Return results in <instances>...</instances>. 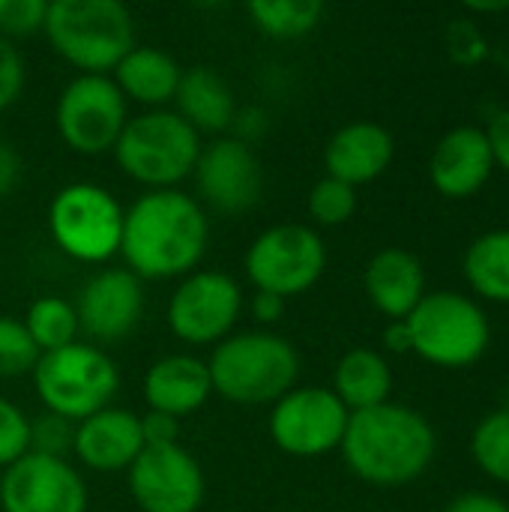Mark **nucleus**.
<instances>
[{"mask_svg": "<svg viewBox=\"0 0 509 512\" xmlns=\"http://www.w3.org/2000/svg\"><path fill=\"white\" fill-rule=\"evenodd\" d=\"M204 210L177 189L144 192L123 216L120 255L138 279L189 276L207 252Z\"/></svg>", "mask_w": 509, "mask_h": 512, "instance_id": "1", "label": "nucleus"}, {"mask_svg": "<svg viewBox=\"0 0 509 512\" xmlns=\"http://www.w3.org/2000/svg\"><path fill=\"white\" fill-rule=\"evenodd\" d=\"M342 456L354 477L378 489H399L420 480L438 453L432 423L396 402H384L348 417Z\"/></svg>", "mask_w": 509, "mask_h": 512, "instance_id": "2", "label": "nucleus"}, {"mask_svg": "<svg viewBox=\"0 0 509 512\" xmlns=\"http://www.w3.org/2000/svg\"><path fill=\"white\" fill-rule=\"evenodd\" d=\"M213 393L237 405H276L300 378V354L276 333H234L207 360Z\"/></svg>", "mask_w": 509, "mask_h": 512, "instance_id": "3", "label": "nucleus"}, {"mask_svg": "<svg viewBox=\"0 0 509 512\" xmlns=\"http://www.w3.org/2000/svg\"><path fill=\"white\" fill-rule=\"evenodd\" d=\"M42 33L81 75H108L135 48V24L117 0H51Z\"/></svg>", "mask_w": 509, "mask_h": 512, "instance_id": "4", "label": "nucleus"}, {"mask_svg": "<svg viewBox=\"0 0 509 512\" xmlns=\"http://www.w3.org/2000/svg\"><path fill=\"white\" fill-rule=\"evenodd\" d=\"M201 156L198 132L177 114V111H147L126 120L117 144L114 159L135 183L153 189H174L186 180Z\"/></svg>", "mask_w": 509, "mask_h": 512, "instance_id": "5", "label": "nucleus"}, {"mask_svg": "<svg viewBox=\"0 0 509 512\" xmlns=\"http://www.w3.org/2000/svg\"><path fill=\"white\" fill-rule=\"evenodd\" d=\"M405 324L411 354L438 369H468L483 360L492 342V324L483 306L456 291L426 294Z\"/></svg>", "mask_w": 509, "mask_h": 512, "instance_id": "6", "label": "nucleus"}, {"mask_svg": "<svg viewBox=\"0 0 509 512\" xmlns=\"http://www.w3.org/2000/svg\"><path fill=\"white\" fill-rule=\"evenodd\" d=\"M33 384L48 414L81 423L111 405L120 375L105 351L90 342H72L39 357L33 369Z\"/></svg>", "mask_w": 509, "mask_h": 512, "instance_id": "7", "label": "nucleus"}, {"mask_svg": "<svg viewBox=\"0 0 509 512\" xmlns=\"http://www.w3.org/2000/svg\"><path fill=\"white\" fill-rule=\"evenodd\" d=\"M126 210L99 183H69L48 204V231L75 261L102 264L120 252Z\"/></svg>", "mask_w": 509, "mask_h": 512, "instance_id": "8", "label": "nucleus"}, {"mask_svg": "<svg viewBox=\"0 0 509 512\" xmlns=\"http://www.w3.org/2000/svg\"><path fill=\"white\" fill-rule=\"evenodd\" d=\"M327 270V246L309 225H273L246 252L249 282L282 300L306 294Z\"/></svg>", "mask_w": 509, "mask_h": 512, "instance_id": "9", "label": "nucleus"}, {"mask_svg": "<svg viewBox=\"0 0 509 512\" xmlns=\"http://www.w3.org/2000/svg\"><path fill=\"white\" fill-rule=\"evenodd\" d=\"M57 132L84 156L114 150L126 126V99L108 75H75L57 99Z\"/></svg>", "mask_w": 509, "mask_h": 512, "instance_id": "10", "label": "nucleus"}, {"mask_svg": "<svg viewBox=\"0 0 509 512\" xmlns=\"http://www.w3.org/2000/svg\"><path fill=\"white\" fill-rule=\"evenodd\" d=\"M348 417L333 390L294 387L270 411V438L294 459H318L342 447Z\"/></svg>", "mask_w": 509, "mask_h": 512, "instance_id": "11", "label": "nucleus"}, {"mask_svg": "<svg viewBox=\"0 0 509 512\" xmlns=\"http://www.w3.org/2000/svg\"><path fill=\"white\" fill-rule=\"evenodd\" d=\"M243 309L240 285L219 270L189 273L168 300V327L186 345H219Z\"/></svg>", "mask_w": 509, "mask_h": 512, "instance_id": "12", "label": "nucleus"}, {"mask_svg": "<svg viewBox=\"0 0 509 512\" xmlns=\"http://www.w3.org/2000/svg\"><path fill=\"white\" fill-rule=\"evenodd\" d=\"M129 492L141 512H198L204 471L180 444L144 447L129 468Z\"/></svg>", "mask_w": 509, "mask_h": 512, "instance_id": "13", "label": "nucleus"}, {"mask_svg": "<svg viewBox=\"0 0 509 512\" xmlns=\"http://www.w3.org/2000/svg\"><path fill=\"white\" fill-rule=\"evenodd\" d=\"M0 510L87 512V486L66 459L27 453L3 471Z\"/></svg>", "mask_w": 509, "mask_h": 512, "instance_id": "14", "label": "nucleus"}, {"mask_svg": "<svg viewBox=\"0 0 509 512\" xmlns=\"http://www.w3.org/2000/svg\"><path fill=\"white\" fill-rule=\"evenodd\" d=\"M192 174L198 177L201 195L222 213H243L261 198V162L252 144H243L240 138H216L201 147Z\"/></svg>", "mask_w": 509, "mask_h": 512, "instance_id": "15", "label": "nucleus"}, {"mask_svg": "<svg viewBox=\"0 0 509 512\" xmlns=\"http://www.w3.org/2000/svg\"><path fill=\"white\" fill-rule=\"evenodd\" d=\"M144 312V288L141 279L123 267L102 270L81 288L75 315L78 330H84L96 342L126 339Z\"/></svg>", "mask_w": 509, "mask_h": 512, "instance_id": "16", "label": "nucleus"}, {"mask_svg": "<svg viewBox=\"0 0 509 512\" xmlns=\"http://www.w3.org/2000/svg\"><path fill=\"white\" fill-rule=\"evenodd\" d=\"M492 174H495V156L486 129L480 126L450 129L435 144L429 159V180L450 201H465L477 195Z\"/></svg>", "mask_w": 509, "mask_h": 512, "instance_id": "17", "label": "nucleus"}, {"mask_svg": "<svg viewBox=\"0 0 509 512\" xmlns=\"http://www.w3.org/2000/svg\"><path fill=\"white\" fill-rule=\"evenodd\" d=\"M144 450L141 417L123 408H102L87 420L75 423L72 453L93 471H129Z\"/></svg>", "mask_w": 509, "mask_h": 512, "instance_id": "18", "label": "nucleus"}, {"mask_svg": "<svg viewBox=\"0 0 509 512\" xmlns=\"http://www.w3.org/2000/svg\"><path fill=\"white\" fill-rule=\"evenodd\" d=\"M396 156L393 135L372 120H354L333 132L324 150L327 177L342 180L348 186H363L378 180Z\"/></svg>", "mask_w": 509, "mask_h": 512, "instance_id": "19", "label": "nucleus"}, {"mask_svg": "<svg viewBox=\"0 0 509 512\" xmlns=\"http://www.w3.org/2000/svg\"><path fill=\"white\" fill-rule=\"evenodd\" d=\"M210 396H213L210 369L204 360L189 354L159 357L144 375V399L150 411L168 414L174 420L201 411Z\"/></svg>", "mask_w": 509, "mask_h": 512, "instance_id": "20", "label": "nucleus"}, {"mask_svg": "<svg viewBox=\"0 0 509 512\" xmlns=\"http://www.w3.org/2000/svg\"><path fill=\"white\" fill-rule=\"evenodd\" d=\"M363 288L381 315L390 321H405L426 297L423 261L408 249H381L366 264Z\"/></svg>", "mask_w": 509, "mask_h": 512, "instance_id": "21", "label": "nucleus"}, {"mask_svg": "<svg viewBox=\"0 0 509 512\" xmlns=\"http://www.w3.org/2000/svg\"><path fill=\"white\" fill-rule=\"evenodd\" d=\"M174 102H177V114L195 132H222L237 117V102L228 81L210 66L183 69Z\"/></svg>", "mask_w": 509, "mask_h": 512, "instance_id": "22", "label": "nucleus"}, {"mask_svg": "<svg viewBox=\"0 0 509 512\" xmlns=\"http://www.w3.org/2000/svg\"><path fill=\"white\" fill-rule=\"evenodd\" d=\"M180 66L171 54L153 45H135L114 69L111 81L123 93V99L141 102L147 108H162L174 99L180 84Z\"/></svg>", "mask_w": 509, "mask_h": 512, "instance_id": "23", "label": "nucleus"}, {"mask_svg": "<svg viewBox=\"0 0 509 512\" xmlns=\"http://www.w3.org/2000/svg\"><path fill=\"white\" fill-rule=\"evenodd\" d=\"M390 390H393V369L384 360V354L372 348H354L336 363L333 393L351 414L390 402Z\"/></svg>", "mask_w": 509, "mask_h": 512, "instance_id": "24", "label": "nucleus"}, {"mask_svg": "<svg viewBox=\"0 0 509 512\" xmlns=\"http://www.w3.org/2000/svg\"><path fill=\"white\" fill-rule=\"evenodd\" d=\"M465 279L477 297L492 303H509V228L480 234L462 261Z\"/></svg>", "mask_w": 509, "mask_h": 512, "instance_id": "25", "label": "nucleus"}, {"mask_svg": "<svg viewBox=\"0 0 509 512\" xmlns=\"http://www.w3.org/2000/svg\"><path fill=\"white\" fill-rule=\"evenodd\" d=\"M255 27L273 39H297L321 24V0H255L249 3Z\"/></svg>", "mask_w": 509, "mask_h": 512, "instance_id": "26", "label": "nucleus"}, {"mask_svg": "<svg viewBox=\"0 0 509 512\" xmlns=\"http://www.w3.org/2000/svg\"><path fill=\"white\" fill-rule=\"evenodd\" d=\"M21 324L30 333L39 354H51L78 342V315L75 306L63 297H39L27 309V318Z\"/></svg>", "mask_w": 509, "mask_h": 512, "instance_id": "27", "label": "nucleus"}, {"mask_svg": "<svg viewBox=\"0 0 509 512\" xmlns=\"http://www.w3.org/2000/svg\"><path fill=\"white\" fill-rule=\"evenodd\" d=\"M471 456L489 480L509 486V408L486 414L474 426Z\"/></svg>", "mask_w": 509, "mask_h": 512, "instance_id": "28", "label": "nucleus"}, {"mask_svg": "<svg viewBox=\"0 0 509 512\" xmlns=\"http://www.w3.org/2000/svg\"><path fill=\"white\" fill-rule=\"evenodd\" d=\"M354 213H357V189L354 186L333 180V177H324L312 186L309 216L318 225H345Z\"/></svg>", "mask_w": 509, "mask_h": 512, "instance_id": "29", "label": "nucleus"}, {"mask_svg": "<svg viewBox=\"0 0 509 512\" xmlns=\"http://www.w3.org/2000/svg\"><path fill=\"white\" fill-rule=\"evenodd\" d=\"M39 357L42 354L24 324L15 318H0V378H18L33 372Z\"/></svg>", "mask_w": 509, "mask_h": 512, "instance_id": "30", "label": "nucleus"}, {"mask_svg": "<svg viewBox=\"0 0 509 512\" xmlns=\"http://www.w3.org/2000/svg\"><path fill=\"white\" fill-rule=\"evenodd\" d=\"M30 453V420L24 411L0 396V468L6 471Z\"/></svg>", "mask_w": 509, "mask_h": 512, "instance_id": "31", "label": "nucleus"}, {"mask_svg": "<svg viewBox=\"0 0 509 512\" xmlns=\"http://www.w3.org/2000/svg\"><path fill=\"white\" fill-rule=\"evenodd\" d=\"M72 441H75V423L57 414H42L36 423H30V453L66 459V453H72Z\"/></svg>", "mask_w": 509, "mask_h": 512, "instance_id": "32", "label": "nucleus"}, {"mask_svg": "<svg viewBox=\"0 0 509 512\" xmlns=\"http://www.w3.org/2000/svg\"><path fill=\"white\" fill-rule=\"evenodd\" d=\"M48 3L45 0H0V36H30L42 30Z\"/></svg>", "mask_w": 509, "mask_h": 512, "instance_id": "33", "label": "nucleus"}, {"mask_svg": "<svg viewBox=\"0 0 509 512\" xmlns=\"http://www.w3.org/2000/svg\"><path fill=\"white\" fill-rule=\"evenodd\" d=\"M24 90V60L18 48L0 36V111L9 108Z\"/></svg>", "mask_w": 509, "mask_h": 512, "instance_id": "34", "label": "nucleus"}, {"mask_svg": "<svg viewBox=\"0 0 509 512\" xmlns=\"http://www.w3.org/2000/svg\"><path fill=\"white\" fill-rule=\"evenodd\" d=\"M447 48L456 63H477L486 57V39L483 33L468 21H453L447 30Z\"/></svg>", "mask_w": 509, "mask_h": 512, "instance_id": "35", "label": "nucleus"}, {"mask_svg": "<svg viewBox=\"0 0 509 512\" xmlns=\"http://www.w3.org/2000/svg\"><path fill=\"white\" fill-rule=\"evenodd\" d=\"M177 423L168 414L159 411H147L141 417V435H144V447H165V444H177Z\"/></svg>", "mask_w": 509, "mask_h": 512, "instance_id": "36", "label": "nucleus"}, {"mask_svg": "<svg viewBox=\"0 0 509 512\" xmlns=\"http://www.w3.org/2000/svg\"><path fill=\"white\" fill-rule=\"evenodd\" d=\"M486 138H489V147H492V156H495V168H501L509 177V108L498 111L489 120Z\"/></svg>", "mask_w": 509, "mask_h": 512, "instance_id": "37", "label": "nucleus"}, {"mask_svg": "<svg viewBox=\"0 0 509 512\" xmlns=\"http://www.w3.org/2000/svg\"><path fill=\"white\" fill-rule=\"evenodd\" d=\"M444 512H509V504L489 492H462L447 504Z\"/></svg>", "mask_w": 509, "mask_h": 512, "instance_id": "38", "label": "nucleus"}, {"mask_svg": "<svg viewBox=\"0 0 509 512\" xmlns=\"http://www.w3.org/2000/svg\"><path fill=\"white\" fill-rule=\"evenodd\" d=\"M18 174H21L18 153L6 141H0V198L12 192V186L18 183Z\"/></svg>", "mask_w": 509, "mask_h": 512, "instance_id": "39", "label": "nucleus"}, {"mask_svg": "<svg viewBox=\"0 0 509 512\" xmlns=\"http://www.w3.org/2000/svg\"><path fill=\"white\" fill-rule=\"evenodd\" d=\"M285 312V300L276 297V294H264V291H255V300H252V315L261 321V324H273L279 321Z\"/></svg>", "mask_w": 509, "mask_h": 512, "instance_id": "40", "label": "nucleus"}, {"mask_svg": "<svg viewBox=\"0 0 509 512\" xmlns=\"http://www.w3.org/2000/svg\"><path fill=\"white\" fill-rule=\"evenodd\" d=\"M384 345L393 354H411V333L405 321H390V327L384 330Z\"/></svg>", "mask_w": 509, "mask_h": 512, "instance_id": "41", "label": "nucleus"}, {"mask_svg": "<svg viewBox=\"0 0 509 512\" xmlns=\"http://www.w3.org/2000/svg\"><path fill=\"white\" fill-rule=\"evenodd\" d=\"M471 12H501V9H509V3H468Z\"/></svg>", "mask_w": 509, "mask_h": 512, "instance_id": "42", "label": "nucleus"}]
</instances>
